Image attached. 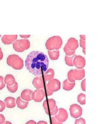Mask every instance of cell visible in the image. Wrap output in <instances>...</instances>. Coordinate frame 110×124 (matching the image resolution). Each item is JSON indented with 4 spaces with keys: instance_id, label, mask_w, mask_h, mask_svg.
<instances>
[{
    "instance_id": "obj_1",
    "label": "cell",
    "mask_w": 110,
    "mask_h": 124,
    "mask_svg": "<svg viewBox=\"0 0 110 124\" xmlns=\"http://www.w3.org/2000/svg\"><path fill=\"white\" fill-rule=\"evenodd\" d=\"M25 65L30 73L35 76H41L48 68V58L42 52L33 51L28 55Z\"/></svg>"
},
{
    "instance_id": "obj_2",
    "label": "cell",
    "mask_w": 110,
    "mask_h": 124,
    "mask_svg": "<svg viewBox=\"0 0 110 124\" xmlns=\"http://www.w3.org/2000/svg\"><path fill=\"white\" fill-rule=\"evenodd\" d=\"M62 40L59 36L50 37L46 41L45 46L48 50H59L62 45Z\"/></svg>"
},
{
    "instance_id": "obj_3",
    "label": "cell",
    "mask_w": 110,
    "mask_h": 124,
    "mask_svg": "<svg viewBox=\"0 0 110 124\" xmlns=\"http://www.w3.org/2000/svg\"><path fill=\"white\" fill-rule=\"evenodd\" d=\"M7 63L16 70H21L24 66L23 60L16 54L10 55L7 60Z\"/></svg>"
},
{
    "instance_id": "obj_4",
    "label": "cell",
    "mask_w": 110,
    "mask_h": 124,
    "mask_svg": "<svg viewBox=\"0 0 110 124\" xmlns=\"http://www.w3.org/2000/svg\"><path fill=\"white\" fill-rule=\"evenodd\" d=\"M69 110L71 116L75 118L81 116L83 112L82 108L77 104L72 105L70 107Z\"/></svg>"
},
{
    "instance_id": "obj_5",
    "label": "cell",
    "mask_w": 110,
    "mask_h": 124,
    "mask_svg": "<svg viewBox=\"0 0 110 124\" xmlns=\"http://www.w3.org/2000/svg\"><path fill=\"white\" fill-rule=\"evenodd\" d=\"M46 87L50 91L53 93L60 90L61 83L60 81L57 79H52L49 81L48 83L46 85Z\"/></svg>"
},
{
    "instance_id": "obj_6",
    "label": "cell",
    "mask_w": 110,
    "mask_h": 124,
    "mask_svg": "<svg viewBox=\"0 0 110 124\" xmlns=\"http://www.w3.org/2000/svg\"><path fill=\"white\" fill-rule=\"evenodd\" d=\"M56 102L54 99H49L44 101L43 107L47 115H49V112L52 110L56 107Z\"/></svg>"
},
{
    "instance_id": "obj_7",
    "label": "cell",
    "mask_w": 110,
    "mask_h": 124,
    "mask_svg": "<svg viewBox=\"0 0 110 124\" xmlns=\"http://www.w3.org/2000/svg\"><path fill=\"white\" fill-rule=\"evenodd\" d=\"M45 97V92L42 89H37L32 93L31 99L36 102H41Z\"/></svg>"
},
{
    "instance_id": "obj_8",
    "label": "cell",
    "mask_w": 110,
    "mask_h": 124,
    "mask_svg": "<svg viewBox=\"0 0 110 124\" xmlns=\"http://www.w3.org/2000/svg\"><path fill=\"white\" fill-rule=\"evenodd\" d=\"M73 66L79 69H83L85 67L86 60L85 58L80 55H76L73 60Z\"/></svg>"
},
{
    "instance_id": "obj_9",
    "label": "cell",
    "mask_w": 110,
    "mask_h": 124,
    "mask_svg": "<svg viewBox=\"0 0 110 124\" xmlns=\"http://www.w3.org/2000/svg\"><path fill=\"white\" fill-rule=\"evenodd\" d=\"M55 117L59 122H63L68 119V112L64 108H59V113L56 115Z\"/></svg>"
},
{
    "instance_id": "obj_10",
    "label": "cell",
    "mask_w": 110,
    "mask_h": 124,
    "mask_svg": "<svg viewBox=\"0 0 110 124\" xmlns=\"http://www.w3.org/2000/svg\"><path fill=\"white\" fill-rule=\"evenodd\" d=\"M32 84L36 89H44V83L42 75L35 78L32 81Z\"/></svg>"
},
{
    "instance_id": "obj_11",
    "label": "cell",
    "mask_w": 110,
    "mask_h": 124,
    "mask_svg": "<svg viewBox=\"0 0 110 124\" xmlns=\"http://www.w3.org/2000/svg\"><path fill=\"white\" fill-rule=\"evenodd\" d=\"M72 76L75 80H81L85 76V70L83 69H76L73 70Z\"/></svg>"
},
{
    "instance_id": "obj_12",
    "label": "cell",
    "mask_w": 110,
    "mask_h": 124,
    "mask_svg": "<svg viewBox=\"0 0 110 124\" xmlns=\"http://www.w3.org/2000/svg\"><path fill=\"white\" fill-rule=\"evenodd\" d=\"M70 50L75 51L79 46V44L77 39L73 38H71L66 44Z\"/></svg>"
},
{
    "instance_id": "obj_13",
    "label": "cell",
    "mask_w": 110,
    "mask_h": 124,
    "mask_svg": "<svg viewBox=\"0 0 110 124\" xmlns=\"http://www.w3.org/2000/svg\"><path fill=\"white\" fill-rule=\"evenodd\" d=\"M17 37V35H4L1 38V40L4 44L9 45L14 42Z\"/></svg>"
},
{
    "instance_id": "obj_14",
    "label": "cell",
    "mask_w": 110,
    "mask_h": 124,
    "mask_svg": "<svg viewBox=\"0 0 110 124\" xmlns=\"http://www.w3.org/2000/svg\"><path fill=\"white\" fill-rule=\"evenodd\" d=\"M33 91L29 89H26L24 90L22 92L21 94V98L23 100L29 102L32 100L31 95Z\"/></svg>"
},
{
    "instance_id": "obj_15",
    "label": "cell",
    "mask_w": 110,
    "mask_h": 124,
    "mask_svg": "<svg viewBox=\"0 0 110 124\" xmlns=\"http://www.w3.org/2000/svg\"><path fill=\"white\" fill-rule=\"evenodd\" d=\"M18 45L22 50L25 51L29 48L30 46V43L27 39H23L18 40Z\"/></svg>"
},
{
    "instance_id": "obj_16",
    "label": "cell",
    "mask_w": 110,
    "mask_h": 124,
    "mask_svg": "<svg viewBox=\"0 0 110 124\" xmlns=\"http://www.w3.org/2000/svg\"><path fill=\"white\" fill-rule=\"evenodd\" d=\"M4 103L6 107L8 108H13L16 105L15 99L13 97H7L4 100Z\"/></svg>"
},
{
    "instance_id": "obj_17",
    "label": "cell",
    "mask_w": 110,
    "mask_h": 124,
    "mask_svg": "<svg viewBox=\"0 0 110 124\" xmlns=\"http://www.w3.org/2000/svg\"><path fill=\"white\" fill-rule=\"evenodd\" d=\"M75 85V82H71L68 79L64 80L62 84V87L65 90L69 91L72 90Z\"/></svg>"
},
{
    "instance_id": "obj_18",
    "label": "cell",
    "mask_w": 110,
    "mask_h": 124,
    "mask_svg": "<svg viewBox=\"0 0 110 124\" xmlns=\"http://www.w3.org/2000/svg\"><path fill=\"white\" fill-rule=\"evenodd\" d=\"M55 75L54 70L51 68L49 69L46 70L44 74L45 81H50L53 78Z\"/></svg>"
},
{
    "instance_id": "obj_19",
    "label": "cell",
    "mask_w": 110,
    "mask_h": 124,
    "mask_svg": "<svg viewBox=\"0 0 110 124\" xmlns=\"http://www.w3.org/2000/svg\"><path fill=\"white\" fill-rule=\"evenodd\" d=\"M15 78L14 76L11 74H7L6 75L4 78V83L7 85L11 86L14 85L15 83Z\"/></svg>"
},
{
    "instance_id": "obj_20",
    "label": "cell",
    "mask_w": 110,
    "mask_h": 124,
    "mask_svg": "<svg viewBox=\"0 0 110 124\" xmlns=\"http://www.w3.org/2000/svg\"><path fill=\"white\" fill-rule=\"evenodd\" d=\"M16 103L17 105L18 108H19L21 109H24L28 107L29 102L24 101L22 100L21 97H19L16 101Z\"/></svg>"
},
{
    "instance_id": "obj_21",
    "label": "cell",
    "mask_w": 110,
    "mask_h": 124,
    "mask_svg": "<svg viewBox=\"0 0 110 124\" xmlns=\"http://www.w3.org/2000/svg\"><path fill=\"white\" fill-rule=\"evenodd\" d=\"M48 54L51 60H57L59 57V50H48Z\"/></svg>"
},
{
    "instance_id": "obj_22",
    "label": "cell",
    "mask_w": 110,
    "mask_h": 124,
    "mask_svg": "<svg viewBox=\"0 0 110 124\" xmlns=\"http://www.w3.org/2000/svg\"><path fill=\"white\" fill-rule=\"evenodd\" d=\"M76 55V54H74L71 56H68L67 55H66V56L65 57V61L66 62V64L69 66H73V60Z\"/></svg>"
},
{
    "instance_id": "obj_23",
    "label": "cell",
    "mask_w": 110,
    "mask_h": 124,
    "mask_svg": "<svg viewBox=\"0 0 110 124\" xmlns=\"http://www.w3.org/2000/svg\"><path fill=\"white\" fill-rule=\"evenodd\" d=\"M77 101L81 104L84 105L86 103V95L83 93H81L77 96Z\"/></svg>"
},
{
    "instance_id": "obj_24",
    "label": "cell",
    "mask_w": 110,
    "mask_h": 124,
    "mask_svg": "<svg viewBox=\"0 0 110 124\" xmlns=\"http://www.w3.org/2000/svg\"><path fill=\"white\" fill-rule=\"evenodd\" d=\"M7 87L8 90L10 92L13 93H15L17 91L18 88V85L17 82H15V83L14 84V85L11 86L7 85Z\"/></svg>"
},
{
    "instance_id": "obj_25",
    "label": "cell",
    "mask_w": 110,
    "mask_h": 124,
    "mask_svg": "<svg viewBox=\"0 0 110 124\" xmlns=\"http://www.w3.org/2000/svg\"><path fill=\"white\" fill-rule=\"evenodd\" d=\"M64 52L66 53V55H67L68 56H71L73 55L75 53V51H72L70 50L68 48L66 44L65 45L64 47Z\"/></svg>"
},
{
    "instance_id": "obj_26",
    "label": "cell",
    "mask_w": 110,
    "mask_h": 124,
    "mask_svg": "<svg viewBox=\"0 0 110 124\" xmlns=\"http://www.w3.org/2000/svg\"><path fill=\"white\" fill-rule=\"evenodd\" d=\"M13 47L14 49L15 50L18 52H22L24 51V50H22L19 47V46L18 45V40H15L13 44Z\"/></svg>"
},
{
    "instance_id": "obj_27",
    "label": "cell",
    "mask_w": 110,
    "mask_h": 124,
    "mask_svg": "<svg viewBox=\"0 0 110 124\" xmlns=\"http://www.w3.org/2000/svg\"><path fill=\"white\" fill-rule=\"evenodd\" d=\"M73 71V70H70L68 73V80L71 82H74L75 80L74 79L73 76H72V72Z\"/></svg>"
},
{
    "instance_id": "obj_28",
    "label": "cell",
    "mask_w": 110,
    "mask_h": 124,
    "mask_svg": "<svg viewBox=\"0 0 110 124\" xmlns=\"http://www.w3.org/2000/svg\"><path fill=\"white\" fill-rule=\"evenodd\" d=\"M5 86V84L4 82V77L0 76V90H2Z\"/></svg>"
},
{
    "instance_id": "obj_29",
    "label": "cell",
    "mask_w": 110,
    "mask_h": 124,
    "mask_svg": "<svg viewBox=\"0 0 110 124\" xmlns=\"http://www.w3.org/2000/svg\"><path fill=\"white\" fill-rule=\"evenodd\" d=\"M75 124H86V122L84 119L81 118L75 120Z\"/></svg>"
},
{
    "instance_id": "obj_30",
    "label": "cell",
    "mask_w": 110,
    "mask_h": 124,
    "mask_svg": "<svg viewBox=\"0 0 110 124\" xmlns=\"http://www.w3.org/2000/svg\"><path fill=\"white\" fill-rule=\"evenodd\" d=\"M58 111H59V109H58V107L56 106L51 111L49 112V115H50L51 116H53L54 115H56Z\"/></svg>"
},
{
    "instance_id": "obj_31",
    "label": "cell",
    "mask_w": 110,
    "mask_h": 124,
    "mask_svg": "<svg viewBox=\"0 0 110 124\" xmlns=\"http://www.w3.org/2000/svg\"><path fill=\"white\" fill-rule=\"evenodd\" d=\"M51 121L52 124H63V122H59L56 120L55 116H52L51 117Z\"/></svg>"
},
{
    "instance_id": "obj_32",
    "label": "cell",
    "mask_w": 110,
    "mask_h": 124,
    "mask_svg": "<svg viewBox=\"0 0 110 124\" xmlns=\"http://www.w3.org/2000/svg\"><path fill=\"white\" fill-rule=\"evenodd\" d=\"M5 107H6V105L4 102H3L1 101H0V112L3 111L5 108Z\"/></svg>"
},
{
    "instance_id": "obj_33",
    "label": "cell",
    "mask_w": 110,
    "mask_h": 124,
    "mask_svg": "<svg viewBox=\"0 0 110 124\" xmlns=\"http://www.w3.org/2000/svg\"><path fill=\"white\" fill-rule=\"evenodd\" d=\"M86 41L84 40H82L80 39V46L83 49H86Z\"/></svg>"
},
{
    "instance_id": "obj_34",
    "label": "cell",
    "mask_w": 110,
    "mask_h": 124,
    "mask_svg": "<svg viewBox=\"0 0 110 124\" xmlns=\"http://www.w3.org/2000/svg\"><path fill=\"white\" fill-rule=\"evenodd\" d=\"M5 121V118L3 115L0 114V124H3Z\"/></svg>"
},
{
    "instance_id": "obj_35",
    "label": "cell",
    "mask_w": 110,
    "mask_h": 124,
    "mask_svg": "<svg viewBox=\"0 0 110 124\" xmlns=\"http://www.w3.org/2000/svg\"><path fill=\"white\" fill-rule=\"evenodd\" d=\"M85 81H86V80H83V81H82L81 84V88L82 89V90L84 91H86V89H85V84H86V82H85Z\"/></svg>"
},
{
    "instance_id": "obj_36",
    "label": "cell",
    "mask_w": 110,
    "mask_h": 124,
    "mask_svg": "<svg viewBox=\"0 0 110 124\" xmlns=\"http://www.w3.org/2000/svg\"><path fill=\"white\" fill-rule=\"evenodd\" d=\"M46 92L47 96H51V95H52V94H53V92H51L50 91V90H49L48 88L47 87H46Z\"/></svg>"
},
{
    "instance_id": "obj_37",
    "label": "cell",
    "mask_w": 110,
    "mask_h": 124,
    "mask_svg": "<svg viewBox=\"0 0 110 124\" xmlns=\"http://www.w3.org/2000/svg\"><path fill=\"white\" fill-rule=\"evenodd\" d=\"M25 124H37V123L35 121L31 120L27 122Z\"/></svg>"
},
{
    "instance_id": "obj_38",
    "label": "cell",
    "mask_w": 110,
    "mask_h": 124,
    "mask_svg": "<svg viewBox=\"0 0 110 124\" xmlns=\"http://www.w3.org/2000/svg\"><path fill=\"white\" fill-rule=\"evenodd\" d=\"M20 36L22 38H28L31 36V35H20Z\"/></svg>"
},
{
    "instance_id": "obj_39",
    "label": "cell",
    "mask_w": 110,
    "mask_h": 124,
    "mask_svg": "<svg viewBox=\"0 0 110 124\" xmlns=\"http://www.w3.org/2000/svg\"><path fill=\"white\" fill-rule=\"evenodd\" d=\"M3 57V53L2 52V50L0 47V60H1Z\"/></svg>"
},
{
    "instance_id": "obj_40",
    "label": "cell",
    "mask_w": 110,
    "mask_h": 124,
    "mask_svg": "<svg viewBox=\"0 0 110 124\" xmlns=\"http://www.w3.org/2000/svg\"><path fill=\"white\" fill-rule=\"evenodd\" d=\"M37 124H48L47 123L44 121H40L37 123Z\"/></svg>"
},
{
    "instance_id": "obj_41",
    "label": "cell",
    "mask_w": 110,
    "mask_h": 124,
    "mask_svg": "<svg viewBox=\"0 0 110 124\" xmlns=\"http://www.w3.org/2000/svg\"><path fill=\"white\" fill-rule=\"evenodd\" d=\"M80 36L81 39L82 40H84V41H85V39H86V38H85L86 35H80Z\"/></svg>"
},
{
    "instance_id": "obj_42",
    "label": "cell",
    "mask_w": 110,
    "mask_h": 124,
    "mask_svg": "<svg viewBox=\"0 0 110 124\" xmlns=\"http://www.w3.org/2000/svg\"><path fill=\"white\" fill-rule=\"evenodd\" d=\"M3 124H12L11 122H9V121H6L4 122V123Z\"/></svg>"
},
{
    "instance_id": "obj_43",
    "label": "cell",
    "mask_w": 110,
    "mask_h": 124,
    "mask_svg": "<svg viewBox=\"0 0 110 124\" xmlns=\"http://www.w3.org/2000/svg\"><path fill=\"white\" fill-rule=\"evenodd\" d=\"M83 52L84 53V54H86V53H85V52H86V49H83Z\"/></svg>"
},
{
    "instance_id": "obj_44",
    "label": "cell",
    "mask_w": 110,
    "mask_h": 124,
    "mask_svg": "<svg viewBox=\"0 0 110 124\" xmlns=\"http://www.w3.org/2000/svg\"><path fill=\"white\" fill-rule=\"evenodd\" d=\"M1 35H0V37H1Z\"/></svg>"
}]
</instances>
